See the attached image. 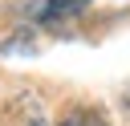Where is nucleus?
<instances>
[{
	"mask_svg": "<svg viewBox=\"0 0 130 126\" xmlns=\"http://www.w3.org/2000/svg\"><path fill=\"white\" fill-rule=\"evenodd\" d=\"M57 126H106V118L98 114V110H89V106H81V110H69Z\"/></svg>",
	"mask_w": 130,
	"mask_h": 126,
	"instance_id": "nucleus-2",
	"label": "nucleus"
},
{
	"mask_svg": "<svg viewBox=\"0 0 130 126\" xmlns=\"http://www.w3.org/2000/svg\"><path fill=\"white\" fill-rule=\"evenodd\" d=\"M89 8V0H32L24 12H28V20L32 24H41V28H53V24H69L73 16H81Z\"/></svg>",
	"mask_w": 130,
	"mask_h": 126,
	"instance_id": "nucleus-1",
	"label": "nucleus"
},
{
	"mask_svg": "<svg viewBox=\"0 0 130 126\" xmlns=\"http://www.w3.org/2000/svg\"><path fill=\"white\" fill-rule=\"evenodd\" d=\"M126 110H130V89H126Z\"/></svg>",
	"mask_w": 130,
	"mask_h": 126,
	"instance_id": "nucleus-3",
	"label": "nucleus"
}]
</instances>
